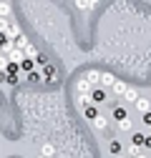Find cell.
I'll return each mask as SVG.
<instances>
[{
    "instance_id": "1",
    "label": "cell",
    "mask_w": 151,
    "mask_h": 158,
    "mask_svg": "<svg viewBox=\"0 0 151 158\" xmlns=\"http://www.w3.org/2000/svg\"><path fill=\"white\" fill-rule=\"evenodd\" d=\"M41 68H43V70H41V78H43V83H45V85L58 83V70H55V65H50V63H43Z\"/></svg>"
},
{
    "instance_id": "2",
    "label": "cell",
    "mask_w": 151,
    "mask_h": 158,
    "mask_svg": "<svg viewBox=\"0 0 151 158\" xmlns=\"http://www.w3.org/2000/svg\"><path fill=\"white\" fill-rule=\"evenodd\" d=\"M86 101H91V103H103V101H108V88H103V85H98V88H91V93L86 95Z\"/></svg>"
},
{
    "instance_id": "3",
    "label": "cell",
    "mask_w": 151,
    "mask_h": 158,
    "mask_svg": "<svg viewBox=\"0 0 151 158\" xmlns=\"http://www.w3.org/2000/svg\"><path fill=\"white\" fill-rule=\"evenodd\" d=\"M111 115H113V121L119 123V121H123V118L128 115V110H126L121 103H113V108H111Z\"/></svg>"
},
{
    "instance_id": "4",
    "label": "cell",
    "mask_w": 151,
    "mask_h": 158,
    "mask_svg": "<svg viewBox=\"0 0 151 158\" xmlns=\"http://www.w3.org/2000/svg\"><path fill=\"white\" fill-rule=\"evenodd\" d=\"M91 121H93V128H96V131H108V121L103 118V113H96Z\"/></svg>"
},
{
    "instance_id": "5",
    "label": "cell",
    "mask_w": 151,
    "mask_h": 158,
    "mask_svg": "<svg viewBox=\"0 0 151 158\" xmlns=\"http://www.w3.org/2000/svg\"><path fill=\"white\" fill-rule=\"evenodd\" d=\"M134 106H136V110H141V113H146V110H151V101L149 98H144L141 93H139V98L134 101Z\"/></svg>"
},
{
    "instance_id": "6",
    "label": "cell",
    "mask_w": 151,
    "mask_h": 158,
    "mask_svg": "<svg viewBox=\"0 0 151 158\" xmlns=\"http://www.w3.org/2000/svg\"><path fill=\"white\" fill-rule=\"evenodd\" d=\"M20 33H23L20 25H18L13 18H10V25H8V30H5V38H8V40H13V38H15V35H20Z\"/></svg>"
},
{
    "instance_id": "7",
    "label": "cell",
    "mask_w": 151,
    "mask_h": 158,
    "mask_svg": "<svg viewBox=\"0 0 151 158\" xmlns=\"http://www.w3.org/2000/svg\"><path fill=\"white\" fill-rule=\"evenodd\" d=\"M38 65H35V60L33 58H28V55H23V60H20V73H30V70H35Z\"/></svg>"
},
{
    "instance_id": "8",
    "label": "cell",
    "mask_w": 151,
    "mask_h": 158,
    "mask_svg": "<svg viewBox=\"0 0 151 158\" xmlns=\"http://www.w3.org/2000/svg\"><path fill=\"white\" fill-rule=\"evenodd\" d=\"M73 3H76V8H78V10H93L98 0H73Z\"/></svg>"
},
{
    "instance_id": "9",
    "label": "cell",
    "mask_w": 151,
    "mask_h": 158,
    "mask_svg": "<svg viewBox=\"0 0 151 158\" xmlns=\"http://www.w3.org/2000/svg\"><path fill=\"white\" fill-rule=\"evenodd\" d=\"M136 98H139V90H136V88H131V85H126V90H123V101L134 103Z\"/></svg>"
},
{
    "instance_id": "10",
    "label": "cell",
    "mask_w": 151,
    "mask_h": 158,
    "mask_svg": "<svg viewBox=\"0 0 151 158\" xmlns=\"http://www.w3.org/2000/svg\"><path fill=\"white\" fill-rule=\"evenodd\" d=\"M144 135L146 133H131V146H136V148H144Z\"/></svg>"
},
{
    "instance_id": "11",
    "label": "cell",
    "mask_w": 151,
    "mask_h": 158,
    "mask_svg": "<svg viewBox=\"0 0 151 158\" xmlns=\"http://www.w3.org/2000/svg\"><path fill=\"white\" fill-rule=\"evenodd\" d=\"M113 81H116V75H111V73H103V75L98 78V83H101L103 88H111V85H113Z\"/></svg>"
},
{
    "instance_id": "12",
    "label": "cell",
    "mask_w": 151,
    "mask_h": 158,
    "mask_svg": "<svg viewBox=\"0 0 151 158\" xmlns=\"http://www.w3.org/2000/svg\"><path fill=\"white\" fill-rule=\"evenodd\" d=\"M5 73H8V75H18V73H20V63L8 60V63H5Z\"/></svg>"
},
{
    "instance_id": "13",
    "label": "cell",
    "mask_w": 151,
    "mask_h": 158,
    "mask_svg": "<svg viewBox=\"0 0 151 158\" xmlns=\"http://www.w3.org/2000/svg\"><path fill=\"white\" fill-rule=\"evenodd\" d=\"M108 151H111V156H121V153H123V146H121L119 141H111V143H108Z\"/></svg>"
},
{
    "instance_id": "14",
    "label": "cell",
    "mask_w": 151,
    "mask_h": 158,
    "mask_svg": "<svg viewBox=\"0 0 151 158\" xmlns=\"http://www.w3.org/2000/svg\"><path fill=\"white\" fill-rule=\"evenodd\" d=\"M108 90H113L116 95H123V90H126V83H123V81H113V85H111Z\"/></svg>"
},
{
    "instance_id": "15",
    "label": "cell",
    "mask_w": 151,
    "mask_h": 158,
    "mask_svg": "<svg viewBox=\"0 0 151 158\" xmlns=\"http://www.w3.org/2000/svg\"><path fill=\"white\" fill-rule=\"evenodd\" d=\"M96 113H101L96 103H88V106L83 108V115H86V118H93V115H96Z\"/></svg>"
},
{
    "instance_id": "16",
    "label": "cell",
    "mask_w": 151,
    "mask_h": 158,
    "mask_svg": "<svg viewBox=\"0 0 151 158\" xmlns=\"http://www.w3.org/2000/svg\"><path fill=\"white\" fill-rule=\"evenodd\" d=\"M41 153H43L45 158H55V148H53L50 143H43V148H41Z\"/></svg>"
},
{
    "instance_id": "17",
    "label": "cell",
    "mask_w": 151,
    "mask_h": 158,
    "mask_svg": "<svg viewBox=\"0 0 151 158\" xmlns=\"http://www.w3.org/2000/svg\"><path fill=\"white\" fill-rule=\"evenodd\" d=\"M119 128L126 131V133H128V131H134V123H131V118H128V115L123 118V121H119Z\"/></svg>"
},
{
    "instance_id": "18",
    "label": "cell",
    "mask_w": 151,
    "mask_h": 158,
    "mask_svg": "<svg viewBox=\"0 0 151 158\" xmlns=\"http://www.w3.org/2000/svg\"><path fill=\"white\" fill-rule=\"evenodd\" d=\"M10 15H13L10 3H0V18H10Z\"/></svg>"
},
{
    "instance_id": "19",
    "label": "cell",
    "mask_w": 151,
    "mask_h": 158,
    "mask_svg": "<svg viewBox=\"0 0 151 158\" xmlns=\"http://www.w3.org/2000/svg\"><path fill=\"white\" fill-rule=\"evenodd\" d=\"M25 75H28V81H30V83H43L41 70H30V73H25Z\"/></svg>"
},
{
    "instance_id": "20",
    "label": "cell",
    "mask_w": 151,
    "mask_h": 158,
    "mask_svg": "<svg viewBox=\"0 0 151 158\" xmlns=\"http://www.w3.org/2000/svg\"><path fill=\"white\" fill-rule=\"evenodd\" d=\"M98 78H101V75H98L96 70H88V73H86V81H88L91 85H93V83H98Z\"/></svg>"
},
{
    "instance_id": "21",
    "label": "cell",
    "mask_w": 151,
    "mask_h": 158,
    "mask_svg": "<svg viewBox=\"0 0 151 158\" xmlns=\"http://www.w3.org/2000/svg\"><path fill=\"white\" fill-rule=\"evenodd\" d=\"M13 18V15H10ZM10 18H0V33H5L8 30V25H10Z\"/></svg>"
},
{
    "instance_id": "22",
    "label": "cell",
    "mask_w": 151,
    "mask_h": 158,
    "mask_svg": "<svg viewBox=\"0 0 151 158\" xmlns=\"http://www.w3.org/2000/svg\"><path fill=\"white\" fill-rule=\"evenodd\" d=\"M144 148H146V151H151V133H146V135H144Z\"/></svg>"
},
{
    "instance_id": "23",
    "label": "cell",
    "mask_w": 151,
    "mask_h": 158,
    "mask_svg": "<svg viewBox=\"0 0 151 158\" xmlns=\"http://www.w3.org/2000/svg\"><path fill=\"white\" fill-rule=\"evenodd\" d=\"M141 115H144V123L151 126V110H146V113H141Z\"/></svg>"
},
{
    "instance_id": "24",
    "label": "cell",
    "mask_w": 151,
    "mask_h": 158,
    "mask_svg": "<svg viewBox=\"0 0 151 158\" xmlns=\"http://www.w3.org/2000/svg\"><path fill=\"white\" fill-rule=\"evenodd\" d=\"M131 158H149V156H146V153H144V151H141V148H139V151H136V153H134V156H131Z\"/></svg>"
},
{
    "instance_id": "25",
    "label": "cell",
    "mask_w": 151,
    "mask_h": 158,
    "mask_svg": "<svg viewBox=\"0 0 151 158\" xmlns=\"http://www.w3.org/2000/svg\"><path fill=\"white\" fill-rule=\"evenodd\" d=\"M136 151H139V148H136V146H128V148H126V151H123V153H128V156H134V153H136Z\"/></svg>"
},
{
    "instance_id": "26",
    "label": "cell",
    "mask_w": 151,
    "mask_h": 158,
    "mask_svg": "<svg viewBox=\"0 0 151 158\" xmlns=\"http://www.w3.org/2000/svg\"><path fill=\"white\" fill-rule=\"evenodd\" d=\"M35 158H45V156H43V153H38V156H35Z\"/></svg>"
},
{
    "instance_id": "27",
    "label": "cell",
    "mask_w": 151,
    "mask_h": 158,
    "mask_svg": "<svg viewBox=\"0 0 151 158\" xmlns=\"http://www.w3.org/2000/svg\"><path fill=\"white\" fill-rule=\"evenodd\" d=\"M146 133H151V126H149V131H146Z\"/></svg>"
},
{
    "instance_id": "28",
    "label": "cell",
    "mask_w": 151,
    "mask_h": 158,
    "mask_svg": "<svg viewBox=\"0 0 151 158\" xmlns=\"http://www.w3.org/2000/svg\"><path fill=\"white\" fill-rule=\"evenodd\" d=\"M116 158H119V156H116Z\"/></svg>"
}]
</instances>
